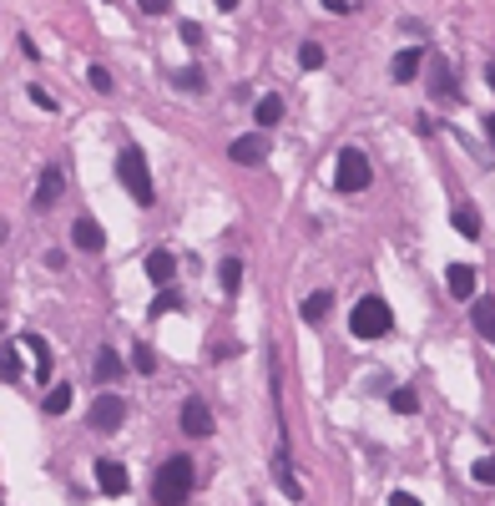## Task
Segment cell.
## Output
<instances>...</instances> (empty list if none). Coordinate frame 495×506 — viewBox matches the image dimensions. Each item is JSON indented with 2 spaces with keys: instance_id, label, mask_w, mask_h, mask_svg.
Masks as SVG:
<instances>
[{
  "instance_id": "obj_1",
  "label": "cell",
  "mask_w": 495,
  "mask_h": 506,
  "mask_svg": "<svg viewBox=\"0 0 495 506\" xmlns=\"http://www.w3.org/2000/svg\"><path fill=\"white\" fill-rule=\"evenodd\" d=\"M192 486H198L192 461H187V456H172V461H162V466H157L152 496H157V506H183L187 496H192Z\"/></svg>"
},
{
  "instance_id": "obj_2",
  "label": "cell",
  "mask_w": 495,
  "mask_h": 506,
  "mask_svg": "<svg viewBox=\"0 0 495 506\" xmlns=\"http://www.w3.org/2000/svg\"><path fill=\"white\" fill-rule=\"evenodd\" d=\"M117 177H122V188L132 192V203L152 208L157 188H152V167H147V158H142V147L126 143L122 152H117Z\"/></svg>"
},
{
  "instance_id": "obj_3",
  "label": "cell",
  "mask_w": 495,
  "mask_h": 506,
  "mask_svg": "<svg viewBox=\"0 0 495 506\" xmlns=\"http://www.w3.org/2000/svg\"><path fill=\"white\" fill-rule=\"evenodd\" d=\"M349 330H354L359 339H385V334L394 330V314H389V304L379 299V294H364V299L354 304V314H349Z\"/></svg>"
},
{
  "instance_id": "obj_4",
  "label": "cell",
  "mask_w": 495,
  "mask_h": 506,
  "mask_svg": "<svg viewBox=\"0 0 495 506\" xmlns=\"http://www.w3.org/2000/svg\"><path fill=\"white\" fill-rule=\"evenodd\" d=\"M369 177H374L369 158H364L359 147H344L339 162H334V188H339V192H364V188H369Z\"/></svg>"
},
{
  "instance_id": "obj_5",
  "label": "cell",
  "mask_w": 495,
  "mask_h": 506,
  "mask_svg": "<svg viewBox=\"0 0 495 506\" xmlns=\"http://www.w3.org/2000/svg\"><path fill=\"white\" fill-rule=\"evenodd\" d=\"M126 420V400L122 396H96L92 411H86V426L96 430V436H107V430H117Z\"/></svg>"
},
{
  "instance_id": "obj_6",
  "label": "cell",
  "mask_w": 495,
  "mask_h": 506,
  "mask_svg": "<svg viewBox=\"0 0 495 506\" xmlns=\"http://www.w3.org/2000/svg\"><path fill=\"white\" fill-rule=\"evenodd\" d=\"M96 486L107 491V496H126V491H132V476H126L122 461H96Z\"/></svg>"
},
{
  "instance_id": "obj_7",
  "label": "cell",
  "mask_w": 495,
  "mask_h": 506,
  "mask_svg": "<svg viewBox=\"0 0 495 506\" xmlns=\"http://www.w3.org/2000/svg\"><path fill=\"white\" fill-rule=\"evenodd\" d=\"M183 436H213V411H207V405H202L198 396L192 400H183Z\"/></svg>"
},
{
  "instance_id": "obj_8",
  "label": "cell",
  "mask_w": 495,
  "mask_h": 506,
  "mask_svg": "<svg viewBox=\"0 0 495 506\" xmlns=\"http://www.w3.org/2000/svg\"><path fill=\"white\" fill-rule=\"evenodd\" d=\"M71 243L86 249V253H101V249H107V233H101V223H96V218H77V223H71Z\"/></svg>"
},
{
  "instance_id": "obj_9",
  "label": "cell",
  "mask_w": 495,
  "mask_h": 506,
  "mask_svg": "<svg viewBox=\"0 0 495 506\" xmlns=\"http://www.w3.org/2000/svg\"><path fill=\"white\" fill-rule=\"evenodd\" d=\"M228 158L238 162V167H258V162L268 158V143L264 137H238V143L228 147Z\"/></svg>"
},
{
  "instance_id": "obj_10",
  "label": "cell",
  "mask_w": 495,
  "mask_h": 506,
  "mask_svg": "<svg viewBox=\"0 0 495 506\" xmlns=\"http://www.w3.org/2000/svg\"><path fill=\"white\" fill-rule=\"evenodd\" d=\"M147 279H152L157 289H167L172 279H177V258H172L167 249H152L147 253Z\"/></svg>"
},
{
  "instance_id": "obj_11",
  "label": "cell",
  "mask_w": 495,
  "mask_h": 506,
  "mask_svg": "<svg viewBox=\"0 0 495 506\" xmlns=\"http://www.w3.org/2000/svg\"><path fill=\"white\" fill-rule=\"evenodd\" d=\"M61 188H66L61 167H46V173H41V183H36V198H31V203H36V208H56V198H61Z\"/></svg>"
},
{
  "instance_id": "obj_12",
  "label": "cell",
  "mask_w": 495,
  "mask_h": 506,
  "mask_svg": "<svg viewBox=\"0 0 495 506\" xmlns=\"http://www.w3.org/2000/svg\"><path fill=\"white\" fill-rule=\"evenodd\" d=\"M419 66H425V51H419V46H410V51H400V56H394L389 77H394V81L404 86V81H415V77H419Z\"/></svg>"
},
{
  "instance_id": "obj_13",
  "label": "cell",
  "mask_w": 495,
  "mask_h": 506,
  "mask_svg": "<svg viewBox=\"0 0 495 506\" xmlns=\"http://www.w3.org/2000/svg\"><path fill=\"white\" fill-rule=\"evenodd\" d=\"M450 294L455 299H475V269L470 264H450Z\"/></svg>"
},
{
  "instance_id": "obj_14",
  "label": "cell",
  "mask_w": 495,
  "mask_h": 506,
  "mask_svg": "<svg viewBox=\"0 0 495 506\" xmlns=\"http://www.w3.org/2000/svg\"><path fill=\"white\" fill-rule=\"evenodd\" d=\"M92 375L101 380V385H111V380H122V355H117V349H96Z\"/></svg>"
},
{
  "instance_id": "obj_15",
  "label": "cell",
  "mask_w": 495,
  "mask_h": 506,
  "mask_svg": "<svg viewBox=\"0 0 495 506\" xmlns=\"http://www.w3.org/2000/svg\"><path fill=\"white\" fill-rule=\"evenodd\" d=\"M470 319H475V330L495 345V299H475L470 304Z\"/></svg>"
},
{
  "instance_id": "obj_16",
  "label": "cell",
  "mask_w": 495,
  "mask_h": 506,
  "mask_svg": "<svg viewBox=\"0 0 495 506\" xmlns=\"http://www.w3.org/2000/svg\"><path fill=\"white\" fill-rule=\"evenodd\" d=\"M20 345L36 355V380H51V349H46V339H36V334H26Z\"/></svg>"
},
{
  "instance_id": "obj_17",
  "label": "cell",
  "mask_w": 495,
  "mask_h": 506,
  "mask_svg": "<svg viewBox=\"0 0 495 506\" xmlns=\"http://www.w3.org/2000/svg\"><path fill=\"white\" fill-rule=\"evenodd\" d=\"M450 223H455V233H465V238H480V213L475 208H455V213H450Z\"/></svg>"
},
{
  "instance_id": "obj_18",
  "label": "cell",
  "mask_w": 495,
  "mask_h": 506,
  "mask_svg": "<svg viewBox=\"0 0 495 506\" xmlns=\"http://www.w3.org/2000/svg\"><path fill=\"white\" fill-rule=\"evenodd\" d=\"M329 309H334V294H329V289H319V294H309V299H304V319H309V324H319Z\"/></svg>"
},
{
  "instance_id": "obj_19",
  "label": "cell",
  "mask_w": 495,
  "mask_h": 506,
  "mask_svg": "<svg viewBox=\"0 0 495 506\" xmlns=\"http://www.w3.org/2000/svg\"><path fill=\"white\" fill-rule=\"evenodd\" d=\"M217 279H223V294H238V289H243V264H238V258H223Z\"/></svg>"
},
{
  "instance_id": "obj_20",
  "label": "cell",
  "mask_w": 495,
  "mask_h": 506,
  "mask_svg": "<svg viewBox=\"0 0 495 506\" xmlns=\"http://www.w3.org/2000/svg\"><path fill=\"white\" fill-rule=\"evenodd\" d=\"M253 117H258V126H273V122H283V96H264Z\"/></svg>"
},
{
  "instance_id": "obj_21",
  "label": "cell",
  "mask_w": 495,
  "mask_h": 506,
  "mask_svg": "<svg viewBox=\"0 0 495 506\" xmlns=\"http://www.w3.org/2000/svg\"><path fill=\"white\" fill-rule=\"evenodd\" d=\"M389 411H394V415H415L419 411V396L410 390V385H400V390L389 396Z\"/></svg>"
},
{
  "instance_id": "obj_22",
  "label": "cell",
  "mask_w": 495,
  "mask_h": 506,
  "mask_svg": "<svg viewBox=\"0 0 495 506\" xmlns=\"http://www.w3.org/2000/svg\"><path fill=\"white\" fill-rule=\"evenodd\" d=\"M71 411V385H51L46 396V415H66Z\"/></svg>"
},
{
  "instance_id": "obj_23",
  "label": "cell",
  "mask_w": 495,
  "mask_h": 506,
  "mask_svg": "<svg viewBox=\"0 0 495 506\" xmlns=\"http://www.w3.org/2000/svg\"><path fill=\"white\" fill-rule=\"evenodd\" d=\"M298 66H304V71H319V66H324V46H319V41H304V46H298Z\"/></svg>"
},
{
  "instance_id": "obj_24",
  "label": "cell",
  "mask_w": 495,
  "mask_h": 506,
  "mask_svg": "<svg viewBox=\"0 0 495 506\" xmlns=\"http://www.w3.org/2000/svg\"><path fill=\"white\" fill-rule=\"evenodd\" d=\"M132 370H137V375H152V370H157V349L152 345H137V349H132Z\"/></svg>"
},
{
  "instance_id": "obj_25",
  "label": "cell",
  "mask_w": 495,
  "mask_h": 506,
  "mask_svg": "<svg viewBox=\"0 0 495 506\" xmlns=\"http://www.w3.org/2000/svg\"><path fill=\"white\" fill-rule=\"evenodd\" d=\"M177 304H183V299H177V289H162V294H157V299H152V319H162V314H172V309H177Z\"/></svg>"
},
{
  "instance_id": "obj_26",
  "label": "cell",
  "mask_w": 495,
  "mask_h": 506,
  "mask_svg": "<svg viewBox=\"0 0 495 506\" xmlns=\"http://www.w3.org/2000/svg\"><path fill=\"white\" fill-rule=\"evenodd\" d=\"M470 476H475L480 486H495V456H480L475 466H470Z\"/></svg>"
},
{
  "instance_id": "obj_27",
  "label": "cell",
  "mask_w": 495,
  "mask_h": 506,
  "mask_svg": "<svg viewBox=\"0 0 495 506\" xmlns=\"http://www.w3.org/2000/svg\"><path fill=\"white\" fill-rule=\"evenodd\" d=\"M172 81H177L183 92H198V86H202V71H198V66H183V71H172Z\"/></svg>"
},
{
  "instance_id": "obj_28",
  "label": "cell",
  "mask_w": 495,
  "mask_h": 506,
  "mask_svg": "<svg viewBox=\"0 0 495 506\" xmlns=\"http://www.w3.org/2000/svg\"><path fill=\"white\" fill-rule=\"evenodd\" d=\"M0 380H20V360L11 349H0Z\"/></svg>"
},
{
  "instance_id": "obj_29",
  "label": "cell",
  "mask_w": 495,
  "mask_h": 506,
  "mask_svg": "<svg viewBox=\"0 0 495 506\" xmlns=\"http://www.w3.org/2000/svg\"><path fill=\"white\" fill-rule=\"evenodd\" d=\"M434 96H455V77H450V66L434 71Z\"/></svg>"
},
{
  "instance_id": "obj_30",
  "label": "cell",
  "mask_w": 495,
  "mask_h": 506,
  "mask_svg": "<svg viewBox=\"0 0 495 506\" xmlns=\"http://www.w3.org/2000/svg\"><path fill=\"white\" fill-rule=\"evenodd\" d=\"M86 77H92V86H96V92H101V96L111 92V71H107V66H92V71H86Z\"/></svg>"
},
{
  "instance_id": "obj_31",
  "label": "cell",
  "mask_w": 495,
  "mask_h": 506,
  "mask_svg": "<svg viewBox=\"0 0 495 506\" xmlns=\"http://www.w3.org/2000/svg\"><path fill=\"white\" fill-rule=\"evenodd\" d=\"M183 41L187 46H202V26L198 20H183Z\"/></svg>"
},
{
  "instance_id": "obj_32",
  "label": "cell",
  "mask_w": 495,
  "mask_h": 506,
  "mask_svg": "<svg viewBox=\"0 0 495 506\" xmlns=\"http://www.w3.org/2000/svg\"><path fill=\"white\" fill-rule=\"evenodd\" d=\"M31 102H36L41 111H56V96H51V92H41V86H31Z\"/></svg>"
},
{
  "instance_id": "obj_33",
  "label": "cell",
  "mask_w": 495,
  "mask_h": 506,
  "mask_svg": "<svg viewBox=\"0 0 495 506\" xmlns=\"http://www.w3.org/2000/svg\"><path fill=\"white\" fill-rule=\"evenodd\" d=\"M147 16H162V11H172V0H137Z\"/></svg>"
},
{
  "instance_id": "obj_34",
  "label": "cell",
  "mask_w": 495,
  "mask_h": 506,
  "mask_svg": "<svg viewBox=\"0 0 495 506\" xmlns=\"http://www.w3.org/2000/svg\"><path fill=\"white\" fill-rule=\"evenodd\" d=\"M389 506H425V502H419V496H410V491H394V496H389Z\"/></svg>"
},
{
  "instance_id": "obj_35",
  "label": "cell",
  "mask_w": 495,
  "mask_h": 506,
  "mask_svg": "<svg viewBox=\"0 0 495 506\" xmlns=\"http://www.w3.org/2000/svg\"><path fill=\"white\" fill-rule=\"evenodd\" d=\"M324 5H329V11H339V16L349 11V0H324Z\"/></svg>"
},
{
  "instance_id": "obj_36",
  "label": "cell",
  "mask_w": 495,
  "mask_h": 506,
  "mask_svg": "<svg viewBox=\"0 0 495 506\" xmlns=\"http://www.w3.org/2000/svg\"><path fill=\"white\" fill-rule=\"evenodd\" d=\"M217 11H238V0H213Z\"/></svg>"
},
{
  "instance_id": "obj_37",
  "label": "cell",
  "mask_w": 495,
  "mask_h": 506,
  "mask_svg": "<svg viewBox=\"0 0 495 506\" xmlns=\"http://www.w3.org/2000/svg\"><path fill=\"white\" fill-rule=\"evenodd\" d=\"M485 132H491V143H495V111H491V117H485Z\"/></svg>"
},
{
  "instance_id": "obj_38",
  "label": "cell",
  "mask_w": 495,
  "mask_h": 506,
  "mask_svg": "<svg viewBox=\"0 0 495 506\" xmlns=\"http://www.w3.org/2000/svg\"><path fill=\"white\" fill-rule=\"evenodd\" d=\"M5 233H11V228H5V218H0V243H5Z\"/></svg>"
},
{
  "instance_id": "obj_39",
  "label": "cell",
  "mask_w": 495,
  "mask_h": 506,
  "mask_svg": "<svg viewBox=\"0 0 495 506\" xmlns=\"http://www.w3.org/2000/svg\"><path fill=\"white\" fill-rule=\"evenodd\" d=\"M491 86H495V66H491Z\"/></svg>"
},
{
  "instance_id": "obj_40",
  "label": "cell",
  "mask_w": 495,
  "mask_h": 506,
  "mask_svg": "<svg viewBox=\"0 0 495 506\" xmlns=\"http://www.w3.org/2000/svg\"><path fill=\"white\" fill-rule=\"evenodd\" d=\"M0 324H5V314H0Z\"/></svg>"
}]
</instances>
